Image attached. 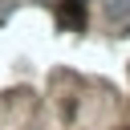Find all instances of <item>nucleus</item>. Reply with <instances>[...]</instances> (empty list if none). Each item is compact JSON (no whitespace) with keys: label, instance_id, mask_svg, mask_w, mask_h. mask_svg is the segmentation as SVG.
<instances>
[{"label":"nucleus","instance_id":"nucleus-1","mask_svg":"<svg viewBox=\"0 0 130 130\" xmlns=\"http://www.w3.org/2000/svg\"><path fill=\"white\" fill-rule=\"evenodd\" d=\"M57 20H61L65 28H85V4H81V0H65V4L57 8Z\"/></svg>","mask_w":130,"mask_h":130}]
</instances>
